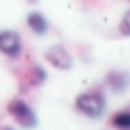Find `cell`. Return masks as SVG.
<instances>
[{
  "mask_svg": "<svg viewBox=\"0 0 130 130\" xmlns=\"http://www.w3.org/2000/svg\"><path fill=\"white\" fill-rule=\"evenodd\" d=\"M112 126L117 130H130V110L128 107H123V110L112 114Z\"/></svg>",
  "mask_w": 130,
  "mask_h": 130,
  "instance_id": "cell-8",
  "label": "cell"
},
{
  "mask_svg": "<svg viewBox=\"0 0 130 130\" xmlns=\"http://www.w3.org/2000/svg\"><path fill=\"white\" fill-rule=\"evenodd\" d=\"M0 130H14V128H0Z\"/></svg>",
  "mask_w": 130,
  "mask_h": 130,
  "instance_id": "cell-10",
  "label": "cell"
},
{
  "mask_svg": "<svg viewBox=\"0 0 130 130\" xmlns=\"http://www.w3.org/2000/svg\"><path fill=\"white\" fill-rule=\"evenodd\" d=\"M46 69L43 66H39V64H30L27 66V71H25V75H23V82H25V87H39V85H43L46 82Z\"/></svg>",
  "mask_w": 130,
  "mask_h": 130,
  "instance_id": "cell-6",
  "label": "cell"
},
{
  "mask_svg": "<svg viewBox=\"0 0 130 130\" xmlns=\"http://www.w3.org/2000/svg\"><path fill=\"white\" fill-rule=\"evenodd\" d=\"M105 85L107 89H112L114 94H123L128 87V73L126 71H110L105 75Z\"/></svg>",
  "mask_w": 130,
  "mask_h": 130,
  "instance_id": "cell-5",
  "label": "cell"
},
{
  "mask_svg": "<svg viewBox=\"0 0 130 130\" xmlns=\"http://www.w3.org/2000/svg\"><path fill=\"white\" fill-rule=\"evenodd\" d=\"M43 57H46V62H48L50 66H55V69H59V71H69V69L73 66V57H71V53H69L62 43L50 46Z\"/></svg>",
  "mask_w": 130,
  "mask_h": 130,
  "instance_id": "cell-4",
  "label": "cell"
},
{
  "mask_svg": "<svg viewBox=\"0 0 130 130\" xmlns=\"http://www.w3.org/2000/svg\"><path fill=\"white\" fill-rule=\"evenodd\" d=\"M27 27H30L34 34L43 37V34L48 32V21H46L43 14H39V11H30V14H27Z\"/></svg>",
  "mask_w": 130,
  "mask_h": 130,
  "instance_id": "cell-7",
  "label": "cell"
},
{
  "mask_svg": "<svg viewBox=\"0 0 130 130\" xmlns=\"http://www.w3.org/2000/svg\"><path fill=\"white\" fill-rule=\"evenodd\" d=\"M119 32H121V37H128L130 30H128V14H123V18H121V27H119Z\"/></svg>",
  "mask_w": 130,
  "mask_h": 130,
  "instance_id": "cell-9",
  "label": "cell"
},
{
  "mask_svg": "<svg viewBox=\"0 0 130 130\" xmlns=\"http://www.w3.org/2000/svg\"><path fill=\"white\" fill-rule=\"evenodd\" d=\"M7 112L16 119V123H21V128L32 130V128H37V123H39L34 110H32L23 98H11V101L7 103Z\"/></svg>",
  "mask_w": 130,
  "mask_h": 130,
  "instance_id": "cell-2",
  "label": "cell"
},
{
  "mask_svg": "<svg viewBox=\"0 0 130 130\" xmlns=\"http://www.w3.org/2000/svg\"><path fill=\"white\" fill-rule=\"evenodd\" d=\"M23 50V39L16 30H2L0 32V53L9 59H16Z\"/></svg>",
  "mask_w": 130,
  "mask_h": 130,
  "instance_id": "cell-3",
  "label": "cell"
},
{
  "mask_svg": "<svg viewBox=\"0 0 130 130\" xmlns=\"http://www.w3.org/2000/svg\"><path fill=\"white\" fill-rule=\"evenodd\" d=\"M105 107H107V98L101 89H87L75 98V110L87 119H101L105 114Z\"/></svg>",
  "mask_w": 130,
  "mask_h": 130,
  "instance_id": "cell-1",
  "label": "cell"
}]
</instances>
